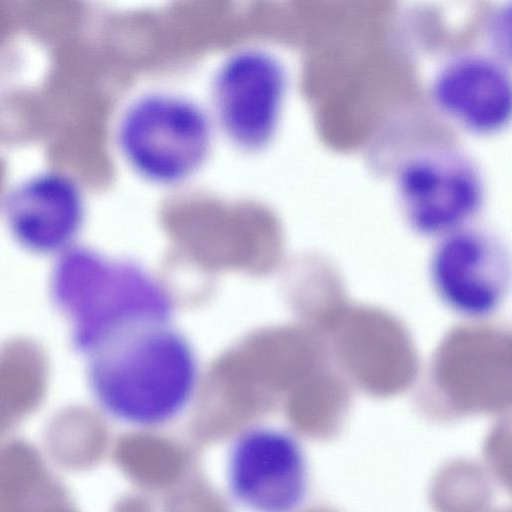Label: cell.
I'll return each instance as SVG.
<instances>
[{
    "instance_id": "obj_1",
    "label": "cell",
    "mask_w": 512,
    "mask_h": 512,
    "mask_svg": "<svg viewBox=\"0 0 512 512\" xmlns=\"http://www.w3.org/2000/svg\"><path fill=\"white\" fill-rule=\"evenodd\" d=\"M89 355L90 388L98 407L130 429L155 431L170 426L197 395L198 356L171 321L126 329Z\"/></svg>"
},
{
    "instance_id": "obj_2",
    "label": "cell",
    "mask_w": 512,
    "mask_h": 512,
    "mask_svg": "<svg viewBox=\"0 0 512 512\" xmlns=\"http://www.w3.org/2000/svg\"><path fill=\"white\" fill-rule=\"evenodd\" d=\"M54 286L59 304L73 320L75 343L88 354L126 329L172 318L163 286L130 261L73 251L59 265Z\"/></svg>"
},
{
    "instance_id": "obj_3",
    "label": "cell",
    "mask_w": 512,
    "mask_h": 512,
    "mask_svg": "<svg viewBox=\"0 0 512 512\" xmlns=\"http://www.w3.org/2000/svg\"><path fill=\"white\" fill-rule=\"evenodd\" d=\"M393 182L405 222L425 237L437 239L471 225L485 201L478 165L446 141L405 152L395 163Z\"/></svg>"
},
{
    "instance_id": "obj_4",
    "label": "cell",
    "mask_w": 512,
    "mask_h": 512,
    "mask_svg": "<svg viewBox=\"0 0 512 512\" xmlns=\"http://www.w3.org/2000/svg\"><path fill=\"white\" fill-rule=\"evenodd\" d=\"M228 499L241 512H298L309 492V465L291 431L253 424L228 443L222 466Z\"/></svg>"
},
{
    "instance_id": "obj_5",
    "label": "cell",
    "mask_w": 512,
    "mask_h": 512,
    "mask_svg": "<svg viewBox=\"0 0 512 512\" xmlns=\"http://www.w3.org/2000/svg\"><path fill=\"white\" fill-rule=\"evenodd\" d=\"M211 129L206 114L175 96L152 95L136 102L119 127L125 158L142 176L160 183L186 178L204 160Z\"/></svg>"
},
{
    "instance_id": "obj_6",
    "label": "cell",
    "mask_w": 512,
    "mask_h": 512,
    "mask_svg": "<svg viewBox=\"0 0 512 512\" xmlns=\"http://www.w3.org/2000/svg\"><path fill=\"white\" fill-rule=\"evenodd\" d=\"M436 240L428 277L440 301L465 318L494 315L511 285L510 250L503 239L471 224Z\"/></svg>"
},
{
    "instance_id": "obj_7",
    "label": "cell",
    "mask_w": 512,
    "mask_h": 512,
    "mask_svg": "<svg viewBox=\"0 0 512 512\" xmlns=\"http://www.w3.org/2000/svg\"><path fill=\"white\" fill-rule=\"evenodd\" d=\"M428 97L436 112L474 135L501 131L510 121V62L485 48L449 55L432 74Z\"/></svg>"
},
{
    "instance_id": "obj_8",
    "label": "cell",
    "mask_w": 512,
    "mask_h": 512,
    "mask_svg": "<svg viewBox=\"0 0 512 512\" xmlns=\"http://www.w3.org/2000/svg\"><path fill=\"white\" fill-rule=\"evenodd\" d=\"M287 89L283 65L257 50L235 54L223 65L215 83L219 119L240 145L259 148L273 137Z\"/></svg>"
},
{
    "instance_id": "obj_9",
    "label": "cell",
    "mask_w": 512,
    "mask_h": 512,
    "mask_svg": "<svg viewBox=\"0 0 512 512\" xmlns=\"http://www.w3.org/2000/svg\"><path fill=\"white\" fill-rule=\"evenodd\" d=\"M4 213L20 243L34 251L51 252L65 247L78 233L84 200L71 177L46 171L12 188L4 200Z\"/></svg>"
}]
</instances>
